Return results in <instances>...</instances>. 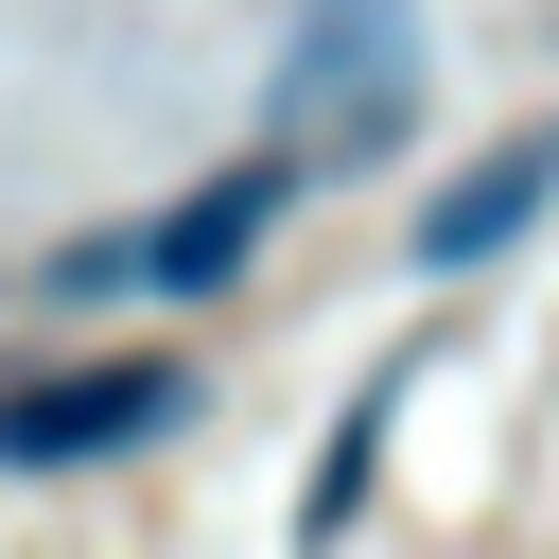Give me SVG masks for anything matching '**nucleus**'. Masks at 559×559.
I'll return each instance as SVG.
<instances>
[{
	"instance_id": "7ed1b4c3",
	"label": "nucleus",
	"mask_w": 559,
	"mask_h": 559,
	"mask_svg": "<svg viewBox=\"0 0 559 559\" xmlns=\"http://www.w3.org/2000/svg\"><path fill=\"white\" fill-rule=\"evenodd\" d=\"M192 419V367L175 349H87V367H17L0 384V472H105L140 437Z\"/></svg>"
},
{
	"instance_id": "f257e3e1",
	"label": "nucleus",
	"mask_w": 559,
	"mask_h": 559,
	"mask_svg": "<svg viewBox=\"0 0 559 559\" xmlns=\"http://www.w3.org/2000/svg\"><path fill=\"white\" fill-rule=\"evenodd\" d=\"M419 105V0H297L280 35V157H384Z\"/></svg>"
},
{
	"instance_id": "39448f33",
	"label": "nucleus",
	"mask_w": 559,
	"mask_h": 559,
	"mask_svg": "<svg viewBox=\"0 0 559 559\" xmlns=\"http://www.w3.org/2000/svg\"><path fill=\"white\" fill-rule=\"evenodd\" d=\"M367 454H384V384H367V402H349V419H332V472H314V507H297V524H314V542H332V524H349V507H367Z\"/></svg>"
},
{
	"instance_id": "f03ea898",
	"label": "nucleus",
	"mask_w": 559,
	"mask_h": 559,
	"mask_svg": "<svg viewBox=\"0 0 559 559\" xmlns=\"http://www.w3.org/2000/svg\"><path fill=\"white\" fill-rule=\"evenodd\" d=\"M297 175H314V157H245V175L175 192L157 227H87V245H70L52 280H70V297H122V280H140V297H210V280H245V245H262V227L297 210Z\"/></svg>"
},
{
	"instance_id": "20e7f679",
	"label": "nucleus",
	"mask_w": 559,
	"mask_h": 559,
	"mask_svg": "<svg viewBox=\"0 0 559 559\" xmlns=\"http://www.w3.org/2000/svg\"><path fill=\"white\" fill-rule=\"evenodd\" d=\"M542 192H559V122H524V140H489V157H472V175H454V192L419 210V262L454 280V262H489V245H524V210H542Z\"/></svg>"
}]
</instances>
